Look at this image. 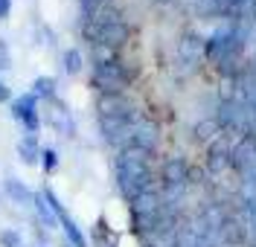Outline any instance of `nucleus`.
Segmentation results:
<instances>
[{"label":"nucleus","instance_id":"393cba45","mask_svg":"<svg viewBox=\"0 0 256 247\" xmlns=\"http://www.w3.org/2000/svg\"><path fill=\"white\" fill-rule=\"evenodd\" d=\"M9 99H12V93H9V87H6V84L0 82V102H9Z\"/></svg>","mask_w":256,"mask_h":247},{"label":"nucleus","instance_id":"ddd939ff","mask_svg":"<svg viewBox=\"0 0 256 247\" xmlns=\"http://www.w3.org/2000/svg\"><path fill=\"white\" fill-rule=\"evenodd\" d=\"M18 157H20V163H26V166L41 163V146H38L35 134H26V137L18 140Z\"/></svg>","mask_w":256,"mask_h":247},{"label":"nucleus","instance_id":"412c9836","mask_svg":"<svg viewBox=\"0 0 256 247\" xmlns=\"http://www.w3.org/2000/svg\"><path fill=\"white\" fill-rule=\"evenodd\" d=\"M41 166H44V172H56V166H58V154H56L52 148H41Z\"/></svg>","mask_w":256,"mask_h":247},{"label":"nucleus","instance_id":"bb28decb","mask_svg":"<svg viewBox=\"0 0 256 247\" xmlns=\"http://www.w3.org/2000/svg\"><path fill=\"white\" fill-rule=\"evenodd\" d=\"M64 247H70V245H64Z\"/></svg>","mask_w":256,"mask_h":247},{"label":"nucleus","instance_id":"6e6552de","mask_svg":"<svg viewBox=\"0 0 256 247\" xmlns=\"http://www.w3.org/2000/svg\"><path fill=\"white\" fill-rule=\"evenodd\" d=\"M12 116L18 122H24V128L35 134L41 128V114H38V96L35 93H24V96L12 99Z\"/></svg>","mask_w":256,"mask_h":247},{"label":"nucleus","instance_id":"4468645a","mask_svg":"<svg viewBox=\"0 0 256 247\" xmlns=\"http://www.w3.org/2000/svg\"><path fill=\"white\" fill-rule=\"evenodd\" d=\"M6 195L12 198L15 204H20V207H30L32 198H35V192H32L26 183H20V181H15V178H9V181H6Z\"/></svg>","mask_w":256,"mask_h":247},{"label":"nucleus","instance_id":"b1692460","mask_svg":"<svg viewBox=\"0 0 256 247\" xmlns=\"http://www.w3.org/2000/svg\"><path fill=\"white\" fill-rule=\"evenodd\" d=\"M99 3H108V0H82V6H84V12H90V9H96Z\"/></svg>","mask_w":256,"mask_h":247},{"label":"nucleus","instance_id":"39448f33","mask_svg":"<svg viewBox=\"0 0 256 247\" xmlns=\"http://www.w3.org/2000/svg\"><path fill=\"white\" fill-rule=\"evenodd\" d=\"M250 111H248V105L239 102V99H227L222 102V108H218V114H216V122H218V128L222 131H233V134H250Z\"/></svg>","mask_w":256,"mask_h":247},{"label":"nucleus","instance_id":"5701e85b","mask_svg":"<svg viewBox=\"0 0 256 247\" xmlns=\"http://www.w3.org/2000/svg\"><path fill=\"white\" fill-rule=\"evenodd\" d=\"M9 12H12V0H0V20L9 17Z\"/></svg>","mask_w":256,"mask_h":247},{"label":"nucleus","instance_id":"7ed1b4c3","mask_svg":"<svg viewBox=\"0 0 256 247\" xmlns=\"http://www.w3.org/2000/svg\"><path fill=\"white\" fill-rule=\"evenodd\" d=\"M134 76H137V70H131L122 58L111 55V58H96L94 61L90 82L99 93H126V87L134 82Z\"/></svg>","mask_w":256,"mask_h":247},{"label":"nucleus","instance_id":"423d86ee","mask_svg":"<svg viewBox=\"0 0 256 247\" xmlns=\"http://www.w3.org/2000/svg\"><path fill=\"white\" fill-rule=\"evenodd\" d=\"M158 146H160V128L152 122V119L140 116V119L134 122L131 134H128L126 148H137V151H146V154H154Z\"/></svg>","mask_w":256,"mask_h":247},{"label":"nucleus","instance_id":"0eeeda50","mask_svg":"<svg viewBox=\"0 0 256 247\" xmlns=\"http://www.w3.org/2000/svg\"><path fill=\"white\" fill-rule=\"evenodd\" d=\"M201 61H204V41L195 32H186L178 41V64L186 73H195Z\"/></svg>","mask_w":256,"mask_h":247},{"label":"nucleus","instance_id":"1a4fd4ad","mask_svg":"<svg viewBox=\"0 0 256 247\" xmlns=\"http://www.w3.org/2000/svg\"><path fill=\"white\" fill-rule=\"evenodd\" d=\"M96 111H99V119H108V116H131V114H137L140 108L126 93H99Z\"/></svg>","mask_w":256,"mask_h":247},{"label":"nucleus","instance_id":"a878e982","mask_svg":"<svg viewBox=\"0 0 256 247\" xmlns=\"http://www.w3.org/2000/svg\"><path fill=\"white\" fill-rule=\"evenodd\" d=\"M154 3H172V0H154Z\"/></svg>","mask_w":256,"mask_h":247},{"label":"nucleus","instance_id":"a211bd4d","mask_svg":"<svg viewBox=\"0 0 256 247\" xmlns=\"http://www.w3.org/2000/svg\"><path fill=\"white\" fill-rule=\"evenodd\" d=\"M82 64H84V58H82L79 49H64V58H62V67L67 76H76L82 73Z\"/></svg>","mask_w":256,"mask_h":247},{"label":"nucleus","instance_id":"20e7f679","mask_svg":"<svg viewBox=\"0 0 256 247\" xmlns=\"http://www.w3.org/2000/svg\"><path fill=\"white\" fill-rule=\"evenodd\" d=\"M239 52H242V35L236 29H218L204 41V58L227 76V64H239Z\"/></svg>","mask_w":256,"mask_h":247},{"label":"nucleus","instance_id":"f03ea898","mask_svg":"<svg viewBox=\"0 0 256 247\" xmlns=\"http://www.w3.org/2000/svg\"><path fill=\"white\" fill-rule=\"evenodd\" d=\"M116 186H120V195L126 198L128 204L134 198H140L143 192L154 189V169H152V154L137 151V148H122L116 163Z\"/></svg>","mask_w":256,"mask_h":247},{"label":"nucleus","instance_id":"f3484780","mask_svg":"<svg viewBox=\"0 0 256 247\" xmlns=\"http://www.w3.org/2000/svg\"><path fill=\"white\" fill-rule=\"evenodd\" d=\"M32 93L38 99H52L56 96V79H52V76H38V79L32 82Z\"/></svg>","mask_w":256,"mask_h":247},{"label":"nucleus","instance_id":"4be33fe9","mask_svg":"<svg viewBox=\"0 0 256 247\" xmlns=\"http://www.w3.org/2000/svg\"><path fill=\"white\" fill-rule=\"evenodd\" d=\"M12 67V49H9V44L0 38V73H6Z\"/></svg>","mask_w":256,"mask_h":247},{"label":"nucleus","instance_id":"f8f14e48","mask_svg":"<svg viewBox=\"0 0 256 247\" xmlns=\"http://www.w3.org/2000/svg\"><path fill=\"white\" fill-rule=\"evenodd\" d=\"M254 163H256V140L250 134H242L239 140H236V146H233V166L244 172Z\"/></svg>","mask_w":256,"mask_h":247},{"label":"nucleus","instance_id":"6ab92c4d","mask_svg":"<svg viewBox=\"0 0 256 247\" xmlns=\"http://www.w3.org/2000/svg\"><path fill=\"white\" fill-rule=\"evenodd\" d=\"M218 131H222V128H218V122H216V119H204V122H198V125H195L198 140H210V143H212V140H218Z\"/></svg>","mask_w":256,"mask_h":247},{"label":"nucleus","instance_id":"f257e3e1","mask_svg":"<svg viewBox=\"0 0 256 247\" xmlns=\"http://www.w3.org/2000/svg\"><path fill=\"white\" fill-rule=\"evenodd\" d=\"M82 32L94 44V49L120 52L128 44V38H131V26L122 20V12L120 9H114L111 3H99L96 9L88 12Z\"/></svg>","mask_w":256,"mask_h":247},{"label":"nucleus","instance_id":"9d476101","mask_svg":"<svg viewBox=\"0 0 256 247\" xmlns=\"http://www.w3.org/2000/svg\"><path fill=\"white\" fill-rule=\"evenodd\" d=\"M207 169L212 175H222L227 169H233V146H227V140H212L207 148Z\"/></svg>","mask_w":256,"mask_h":247},{"label":"nucleus","instance_id":"9b49d317","mask_svg":"<svg viewBox=\"0 0 256 247\" xmlns=\"http://www.w3.org/2000/svg\"><path fill=\"white\" fill-rule=\"evenodd\" d=\"M50 102V111H47V122L56 128L58 134H64V137H73L76 134V122L70 119V114H67V108H64L58 99L52 96V99H47Z\"/></svg>","mask_w":256,"mask_h":247},{"label":"nucleus","instance_id":"dca6fc26","mask_svg":"<svg viewBox=\"0 0 256 247\" xmlns=\"http://www.w3.org/2000/svg\"><path fill=\"white\" fill-rule=\"evenodd\" d=\"M94 247H120L116 245V236L111 233V227L105 221H96L94 227Z\"/></svg>","mask_w":256,"mask_h":247},{"label":"nucleus","instance_id":"aec40b11","mask_svg":"<svg viewBox=\"0 0 256 247\" xmlns=\"http://www.w3.org/2000/svg\"><path fill=\"white\" fill-rule=\"evenodd\" d=\"M0 247H26V245L15 230H3L0 233Z\"/></svg>","mask_w":256,"mask_h":247},{"label":"nucleus","instance_id":"2eb2a0df","mask_svg":"<svg viewBox=\"0 0 256 247\" xmlns=\"http://www.w3.org/2000/svg\"><path fill=\"white\" fill-rule=\"evenodd\" d=\"M32 207H35V213H38V218H41V224H44V227H56V224H58V218L52 215V210H50L44 192H38V195L32 198Z\"/></svg>","mask_w":256,"mask_h":247}]
</instances>
